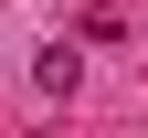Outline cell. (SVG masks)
<instances>
[{
	"instance_id": "obj_1",
	"label": "cell",
	"mask_w": 148,
	"mask_h": 138,
	"mask_svg": "<svg viewBox=\"0 0 148 138\" xmlns=\"http://www.w3.org/2000/svg\"><path fill=\"white\" fill-rule=\"evenodd\" d=\"M32 85H42V96H74V85H85V53H74V43H42Z\"/></svg>"
}]
</instances>
